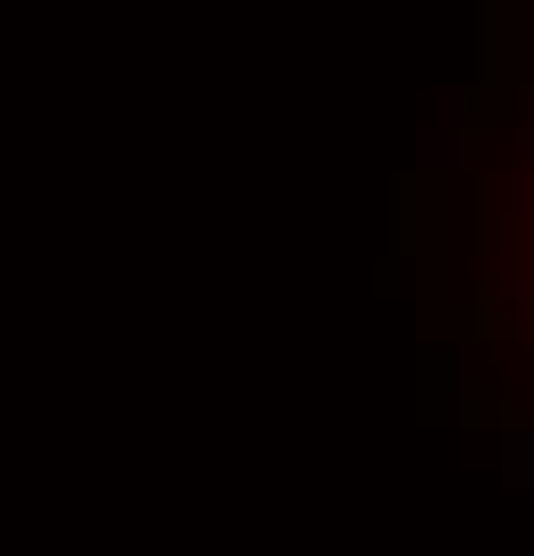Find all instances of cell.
I'll use <instances>...</instances> for the list:
<instances>
[{"label":"cell","mask_w":534,"mask_h":556,"mask_svg":"<svg viewBox=\"0 0 534 556\" xmlns=\"http://www.w3.org/2000/svg\"><path fill=\"white\" fill-rule=\"evenodd\" d=\"M524 161L534 166V123H529V129H524Z\"/></svg>","instance_id":"obj_1"}]
</instances>
